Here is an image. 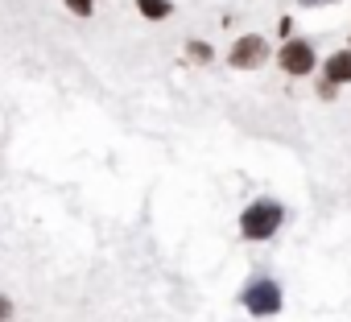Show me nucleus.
Returning <instances> with one entry per match:
<instances>
[{"label": "nucleus", "instance_id": "1", "mask_svg": "<svg viewBox=\"0 0 351 322\" xmlns=\"http://www.w3.org/2000/svg\"><path fill=\"white\" fill-rule=\"evenodd\" d=\"M281 219H285V207L277 199H256L240 215V232H244V240H269L281 227Z\"/></svg>", "mask_w": 351, "mask_h": 322}, {"label": "nucleus", "instance_id": "10", "mask_svg": "<svg viewBox=\"0 0 351 322\" xmlns=\"http://www.w3.org/2000/svg\"><path fill=\"white\" fill-rule=\"evenodd\" d=\"M298 5H306V9H314V5H326V0H298Z\"/></svg>", "mask_w": 351, "mask_h": 322}, {"label": "nucleus", "instance_id": "3", "mask_svg": "<svg viewBox=\"0 0 351 322\" xmlns=\"http://www.w3.org/2000/svg\"><path fill=\"white\" fill-rule=\"evenodd\" d=\"M232 66H240V71H252V66H261L265 58H269V42L265 38H256V34H248V38H240L236 46H232Z\"/></svg>", "mask_w": 351, "mask_h": 322}, {"label": "nucleus", "instance_id": "2", "mask_svg": "<svg viewBox=\"0 0 351 322\" xmlns=\"http://www.w3.org/2000/svg\"><path fill=\"white\" fill-rule=\"evenodd\" d=\"M244 310L248 314H256V318H273L277 310H281V285L277 281H252L248 289H244Z\"/></svg>", "mask_w": 351, "mask_h": 322}, {"label": "nucleus", "instance_id": "8", "mask_svg": "<svg viewBox=\"0 0 351 322\" xmlns=\"http://www.w3.org/2000/svg\"><path fill=\"white\" fill-rule=\"evenodd\" d=\"M66 5H71V9H75V13H83V17H87V13H91V0H66Z\"/></svg>", "mask_w": 351, "mask_h": 322}, {"label": "nucleus", "instance_id": "6", "mask_svg": "<svg viewBox=\"0 0 351 322\" xmlns=\"http://www.w3.org/2000/svg\"><path fill=\"white\" fill-rule=\"evenodd\" d=\"M136 9L145 13V21H161L169 17V0H136Z\"/></svg>", "mask_w": 351, "mask_h": 322}, {"label": "nucleus", "instance_id": "5", "mask_svg": "<svg viewBox=\"0 0 351 322\" xmlns=\"http://www.w3.org/2000/svg\"><path fill=\"white\" fill-rule=\"evenodd\" d=\"M339 83H351V50H339L326 62V87H339Z\"/></svg>", "mask_w": 351, "mask_h": 322}, {"label": "nucleus", "instance_id": "4", "mask_svg": "<svg viewBox=\"0 0 351 322\" xmlns=\"http://www.w3.org/2000/svg\"><path fill=\"white\" fill-rule=\"evenodd\" d=\"M281 66H285L289 75H310V71H314V50H310V42H289V46L281 50Z\"/></svg>", "mask_w": 351, "mask_h": 322}, {"label": "nucleus", "instance_id": "7", "mask_svg": "<svg viewBox=\"0 0 351 322\" xmlns=\"http://www.w3.org/2000/svg\"><path fill=\"white\" fill-rule=\"evenodd\" d=\"M191 54H195V58H203V62L211 58V50H207V42H203V46H199V42H191Z\"/></svg>", "mask_w": 351, "mask_h": 322}, {"label": "nucleus", "instance_id": "9", "mask_svg": "<svg viewBox=\"0 0 351 322\" xmlns=\"http://www.w3.org/2000/svg\"><path fill=\"white\" fill-rule=\"evenodd\" d=\"M9 314H13V306H9V297H0V322H5Z\"/></svg>", "mask_w": 351, "mask_h": 322}]
</instances>
